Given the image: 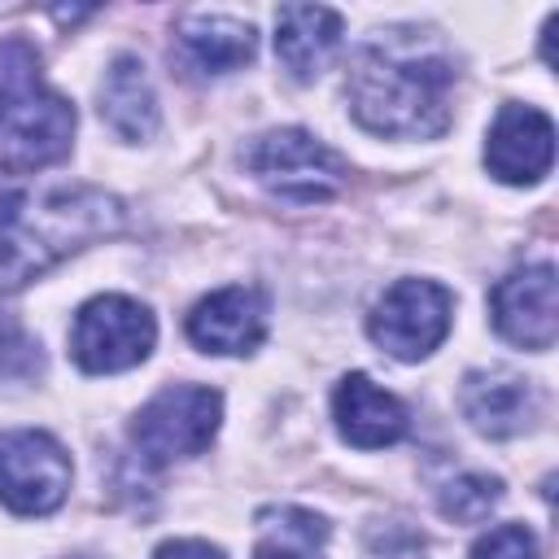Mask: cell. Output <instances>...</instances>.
Masks as SVG:
<instances>
[{
  "mask_svg": "<svg viewBox=\"0 0 559 559\" xmlns=\"http://www.w3.org/2000/svg\"><path fill=\"white\" fill-rule=\"evenodd\" d=\"M428 26H389L367 39L345 79L349 114L389 140H432L450 127L454 61Z\"/></svg>",
  "mask_w": 559,
  "mask_h": 559,
  "instance_id": "1",
  "label": "cell"
},
{
  "mask_svg": "<svg viewBox=\"0 0 559 559\" xmlns=\"http://www.w3.org/2000/svg\"><path fill=\"white\" fill-rule=\"evenodd\" d=\"M122 223H127L122 201L92 183L48 188L44 197L26 201L13 214V223L0 231V297H13L61 258L87 249L92 240L118 236Z\"/></svg>",
  "mask_w": 559,
  "mask_h": 559,
  "instance_id": "2",
  "label": "cell"
},
{
  "mask_svg": "<svg viewBox=\"0 0 559 559\" xmlns=\"http://www.w3.org/2000/svg\"><path fill=\"white\" fill-rule=\"evenodd\" d=\"M245 166L249 175L280 201L293 205H314L328 201L345 188L349 166L345 157L323 144L319 135L301 131V127H280V131H262L249 148H245Z\"/></svg>",
  "mask_w": 559,
  "mask_h": 559,
  "instance_id": "3",
  "label": "cell"
},
{
  "mask_svg": "<svg viewBox=\"0 0 559 559\" xmlns=\"http://www.w3.org/2000/svg\"><path fill=\"white\" fill-rule=\"evenodd\" d=\"M157 345V319L127 293H100L79 306L70 328V354L83 371L109 376L140 367Z\"/></svg>",
  "mask_w": 559,
  "mask_h": 559,
  "instance_id": "4",
  "label": "cell"
},
{
  "mask_svg": "<svg viewBox=\"0 0 559 559\" xmlns=\"http://www.w3.org/2000/svg\"><path fill=\"white\" fill-rule=\"evenodd\" d=\"M218 419H223L218 389L166 384L162 393H153L140 406V415L131 424V441L148 463H175V459H192V454L210 450Z\"/></svg>",
  "mask_w": 559,
  "mask_h": 559,
  "instance_id": "5",
  "label": "cell"
},
{
  "mask_svg": "<svg viewBox=\"0 0 559 559\" xmlns=\"http://www.w3.org/2000/svg\"><path fill=\"white\" fill-rule=\"evenodd\" d=\"M454 297L437 280H397L380 293L367 314V336L397 362L428 358L450 332Z\"/></svg>",
  "mask_w": 559,
  "mask_h": 559,
  "instance_id": "6",
  "label": "cell"
},
{
  "mask_svg": "<svg viewBox=\"0 0 559 559\" xmlns=\"http://www.w3.org/2000/svg\"><path fill=\"white\" fill-rule=\"evenodd\" d=\"M70 454L44 428L0 432V507L13 515H48L70 493Z\"/></svg>",
  "mask_w": 559,
  "mask_h": 559,
  "instance_id": "7",
  "label": "cell"
},
{
  "mask_svg": "<svg viewBox=\"0 0 559 559\" xmlns=\"http://www.w3.org/2000/svg\"><path fill=\"white\" fill-rule=\"evenodd\" d=\"M489 319L502 341L520 349H550L559 336V306H555V266L533 262L502 275L489 293Z\"/></svg>",
  "mask_w": 559,
  "mask_h": 559,
  "instance_id": "8",
  "label": "cell"
},
{
  "mask_svg": "<svg viewBox=\"0 0 559 559\" xmlns=\"http://www.w3.org/2000/svg\"><path fill=\"white\" fill-rule=\"evenodd\" d=\"M555 162V122L537 105L507 100L485 135V166L493 179L528 188L550 175Z\"/></svg>",
  "mask_w": 559,
  "mask_h": 559,
  "instance_id": "9",
  "label": "cell"
},
{
  "mask_svg": "<svg viewBox=\"0 0 559 559\" xmlns=\"http://www.w3.org/2000/svg\"><path fill=\"white\" fill-rule=\"evenodd\" d=\"M459 411L480 437H520L542 415V393L528 376L511 367H480L467 371L459 384Z\"/></svg>",
  "mask_w": 559,
  "mask_h": 559,
  "instance_id": "10",
  "label": "cell"
},
{
  "mask_svg": "<svg viewBox=\"0 0 559 559\" xmlns=\"http://www.w3.org/2000/svg\"><path fill=\"white\" fill-rule=\"evenodd\" d=\"M0 144L13 166L35 170L52 166L74 144V105L57 96L52 87H35L22 105H13L0 122Z\"/></svg>",
  "mask_w": 559,
  "mask_h": 559,
  "instance_id": "11",
  "label": "cell"
},
{
  "mask_svg": "<svg viewBox=\"0 0 559 559\" xmlns=\"http://www.w3.org/2000/svg\"><path fill=\"white\" fill-rule=\"evenodd\" d=\"M266 336V293L253 284H227L201 297L188 314V341L205 354H253Z\"/></svg>",
  "mask_w": 559,
  "mask_h": 559,
  "instance_id": "12",
  "label": "cell"
},
{
  "mask_svg": "<svg viewBox=\"0 0 559 559\" xmlns=\"http://www.w3.org/2000/svg\"><path fill=\"white\" fill-rule=\"evenodd\" d=\"M332 419H336V432L354 445V450H384V445H397L411 428V415L406 406L380 389L371 376L362 371H349L336 393H332Z\"/></svg>",
  "mask_w": 559,
  "mask_h": 559,
  "instance_id": "13",
  "label": "cell"
},
{
  "mask_svg": "<svg viewBox=\"0 0 559 559\" xmlns=\"http://www.w3.org/2000/svg\"><path fill=\"white\" fill-rule=\"evenodd\" d=\"M341 31L345 22L328 4H284L275 13V57L297 83H310L336 57Z\"/></svg>",
  "mask_w": 559,
  "mask_h": 559,
  "instance_id": "14",
  "label": "cell"
},
{
  "mask_svg": "<svg viewBox=\"0 0 559 559\" xmlns=\"http://www.w3.org/2000/svg\"><path fill=\"white\" fill-rule=\"evenodd\" d=\"M179 57L201 74H231L258 52V31L227 13H183L175 22Z\"/></svg>",
  "mask_w": 559,
  "mask_h": 559,
  "instance_id": "15",
  "label": "cell"
},
{
  "mask_svg": "<svg viewBox=\"0 0 559 559\" xmlns=\"http://www.w3.org/2000/svg\"><path fill=\"white\" fill-rule=\"evenodd\" d=\"M100 118L122 140H148L162 122L157 92L148 83V70L140 57H114L100 83Z\"/></svg>",
  "mask_w": 559,
  "mask_h": 559,
  "instance_id": "16",
  "label": "cell"
},
{
  "mask_svg": "<svg viewBox=\"0 0 559 559\" xmlns=\"http://www.w3.org/2000/svg\"><path fill=\"white\" fill-rule=\"evenodd\" d=\"M328 524L306 507H266L258 515L253 559H323Z\"/></svg>",
  "mask_w": 559,
  "mask_h": 559,
  "instance_id": "17",
  "label": "cell"
},
{
  "mask_svg": "<svg viewBox=\"0 0 559 559\" xmlns=\"http://www.w3.org/2000/svg\"><path fill=\"white\" fill-rule=\"evenodd\" d=\"M498 502H502V480L489 476V472H467V476L450 480V485L437 493L441 515L454 520V524H480Z\"/></svg>",
  "mask_w": 559,
  "mask_h": 559,
  "instance_id": "18",
  "label": "cell"
},
{
  "mask_svg": "<svg viewBox=\"0 0 559 559\" xmlns=\"http://www.w3.org/2000/svg\"><path fill=\"white\" fill-rule=\"evenodd\" d=\"M35 87H44L35 44H26V39H17V35L4 39V44H0V122H4V114H9L13 105H22Z\"/></svg>",
  "mask_w": 559,
  "mask_h": 559,
  "instance_id": "19",
  "label": "cell"
},
{
  "mask_svg": "<svg viewBox=\"0 0 559 559\" xmlns=\"http://www.w3.org/2000/svg\"><path fill=\"white\" fill-rule=\"evenodd\" d=\"M467 559H537V537L524 524H493L472 542Z\"/></svg>",
  "mask_w": 559,
  "mask_h": 559,
  "instance_id": "20",
  "label": "cell"
},
{
  "mask_svg": "<svg viewBox=\"0 0 559 559\" xmlns=\"http://www.w3.org/2000/svg\"><path fill=\"white\" fill-rule=\"evenodd\" d=\"M153 559H227V555L201 537H170L153 550Z\"/></svg>",
  "mask_w": 559,
  "mask_h": 559,
  "instance_id": "21",
  "label": "cell"
},
{
  "mask_svg": "<svg viewBox=\"0 0 559 559\" xmlns=\"http://www.w3.org/2000/svg\"><path fill=\"white\" fill-rule=\"evenodd\" d=\"M26 205V188H22V179L0 162V231L13 223V214Z\"/></svg>",
  "mask_w": 559,
  "mask_h": 559,
  "instance_id": "22",
  "label": "cell"
}]
</instances>
